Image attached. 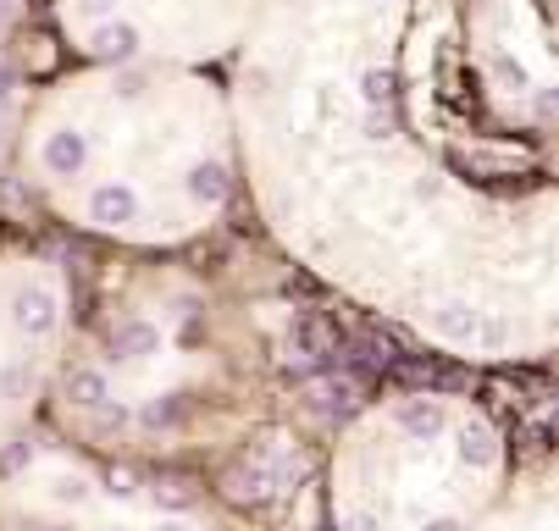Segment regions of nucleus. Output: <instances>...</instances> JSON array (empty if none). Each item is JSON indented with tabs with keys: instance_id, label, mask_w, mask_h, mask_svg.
<instances>
[{
	"instance_id": "7",
	"label": "nucleus",
	"mask_w": 559,
	"mask_h": 531,
	"mask_svg": "<svg viewBox=\"0 0 559 531\" xmlns=\"http://www.w3.org/2000/svg\"><path fill=\"white\" fill-rule=\"evenodd\" d=\"M454 460L471 465V471H488V465L499 460V443H493V432L482 421H465L460 432H454Z\"/></svg>"
},
{
	"instance_id": "25",
	"label": "nucleus",
	"mask_w": 559,
	"mask_h": 531,
	"mask_svg": "<svg viewBox=\"0 0 559 531\" xmlns=\"http://www.w3.org/2000/svg\"><path fill=\"white\" fill-rule=\"evenodd\" d=\"M161 531H194V526H178V520H172V526H161Z\"/></svg>"
},
{
	"instance_id": "10",
	"label": "nucleus",
	"mask_w": 559,
	"mask_h": 531,
	"mask_svg": "<svg viewBox=\"0 0 559 531\" xmlns=\"http://www.w3.org/2000/svg\"><path fill=\"white\" fill-rule=\"evenodd\" d=\"M67 399L78 404V410H100V404L111 399V382H106V371H95V366H78V371H67Z\"/></svg>"
},
{
	"instance_id": "14",
	"label": "nucleus",
	"mask_w": 559,
	"mask_h": 531,
	"mask_svg": "<svg viewBox=\"0 0 559 531\" xmlns=\"http://www.w3.org/2000/svg\"><path fill=\"white\" fill-rule=\"evenodd\" d=\"M388 89H393V78L382 67H371V72H360V100H366L371 111L382 106V100H388Z\"/></svg>"
},
{
	"instance_id": "20",
	"label": "nucleus",
	"mask_w": 559,
	"mask_h": 531,
	"mask_svg": "<svg viewBox=\"0 0 559 531\" xmlns=\"http://www.w3.org/2000/svg\"><path fill=\"white\" fill-rule=\"evenodd\" d=\"M78 12L95 17V23H111V17H117V0H78Z\"/></svg>"
},
{
	"instance_id": "22",
	"label": "nucleus",
	"mask_w": 559,
	"mask_h": 531,
	"mask_svg": "<svg viewBox=\"0 0 559 531\" xmlns=\"http://www.w3.org/2000/svg\"><path fill=\"white\" fill-rule=\"evenodd\" d=\"M421 531H460V520H449V515H438V520H427Z\"/></svg>"
},
{
	"instance_id": "17",
	"label": "nucleus",
	"mask_w": 559,
	"mask_h": 531,
	"mask_svg": "<svg viewBox=\"0 0 559 531\" xmlns=\"http://www.w3.org/2000/svg\"><path fill=\"white\" fill-rule=\"evenodd\" d=\"M106 493H111V498H133V493H139L133 471H106Z\"/></svg>"
},
{
	"instance_id": "13",
	"label": "nucleus",
	"mask_w": 559,
	"mask_h": 531,
	"mask_svg": "<svg viewBox=\"0 0 559 531\" xmlns=\"http://www.w3.org/2000/svg\"><path fill=\"white\" fill-rule=\"evenodd\" d=\"M139 421L150 426V432H155V426H178V421H183V404H178V399H150Z\"/></svg>"
},
{
	"instance_id": "16",
	"label": "nucleus",
	"mask_w": 559,
	"mask_h": 531,
	"mask_svg": "<svg viewBox=\"0 0 559 531\" xmlns=\"http://www.w3.org/2000/svg\"><path fill=\"white\" fill-rule=\"evenodd\" d=\"M28 460H34V449H28V443H12V449L0 454V471H6V476H17Z\"/></svg>"
},
{
	"instance_id": "15",
	"label": "nucleus",
	"mask_w": 559,
	"mask_h": 531,
	"mask_svg": "<svg viewBox=\"0 0 559 531\" xmlns=\"http://www.w3.org/2000/svg\"><path fill=\"white\" fill-rule=\"evenodd\" d=\"M50 493H56V504H72V509H78V504L89 498V482H84V476H61Z\"/></svg>"
},
{
	"instance_id": "24",
	"label": "nucleus",
	"mask_w": 559,
	"mask_h": 531,
	"mask_svg": "<svg viewBox=\"0 0 559 531\" xmlns=\"http://www.w3.org/2000/svg\"><path fill=\"white\" fill-rule=\"evenodd\" d=\"M349 531H371V520H366V515H355V520H349Z\"/></svg>"
},
{
	"instance_id": "4",
	"label": "nucleus",
	"mask_w": 559,
	"mask_h": 531,
	"mask_svg": "<svg viewBox=\"0 0 559 531\" xmlns=\"http://www.w3.org/2000/svg\"><path fill=\"white\" fill-rule=\"evenodd\" d=\"M393 421H399V432H405V437H416V443H432V437L449 426V415H443L438 399L416 393V399H399V404H393Z\"/></svg>"
},
{
	"instance_id": "23",
	"label": "nucleus",
	"mask_w": 559,
	"mask_h": 531,
	"mask_svg": "<svg viewBox=\"0 0 559 531\" xmlns=\"http://www.w3.org/2000/svg\"><path fill=\"white\" fill-rule=\"evenodd\" d=\"M12 95V67H0V100Z\"/></svg>"
},
{
	"instance_id": "18",
	"label": "nucleus",
	"mask_w": 559,
	"mask_h": 531,
	"mask_svg": "<svg viewBox=\"0 0 559 531\" xmlns=\"http://www.w3.org/2000/svg\"><path fill=\"white\" fill-rule=\"evenodd\" d=\"M95 421H100V426H128V421H133V415H128V404L106 399V404H100V410H95Z\"/></svg>"
},
{
	"instance_id": "21",
	"label": "nucleus",
	"mask_w": 559,
	"mask_h": 531,
	"mask_svg": "<svg viewBox=\"0 0 559 531\" xmlns=\"http://www.w3.org/2000/svg\"><path fill=\"white\" fill-rule=\"evenodd\" d=\"M155 504L161 509H189V487H155Z\"/></svg>"
},
{
	"instance_id": "6",
	"label": "nucleus",
	"mask_w": 559,
	"mask_h": 531,
	"mask_svg": "<svg viewBox=\"0 0 559 531\" xmlns=\"http://www.w3.org/2000/svg\"><path fill=\"white\" fill-rule=\"evenodd\" d=\"M283 338H288V354H299L305 366H322V360H333V338H327V327L316 316H294Z\"/></svg>"
},
{
	"instance_id": "19",
	"label": "nucleus",
	"mask_w": 559,
	"mask_h": 531,
	"mask_svg": "<svg viewBox=\"0 0 559 531\" xmlns=\"http://www.w3.org/2000/svg\"><path fill=\"white\" fill-rule=\"evenodd\" d=\"M23 388H28V366H6V371H0V393H6V399L23 393Z\"/></svg>"
},
{
	"instance_id": "26",
	"label": "nucleus",
	"mask_w": 559,
	"mask_h": 531,
	"mask_svg": "<svg viewBox=\"0 0 559 531\" xmlns=\"http://www.w3.org/2000/svg\"><path fill=\"white\" fill-rule=\"evenodd\" d=\"M111 531H117V526H111Z\"/></svg>"
},
{
	"instance_id": "9",
	"label": "nucleus",
	"mask_w": 559,
	"mask_h": 531,
	"mask_svg": "<svg viewBox=\"0 0 559 531\" xmlns=\"http://www.w3.org/2000/svg\"><path fill=\"white\" fill-rule=\"evenodd\" d=\"M89 50H95L100 61H128L133 50H139V28L133 23H100L95 39H89Z\"/></svg>"
},
{
	"instance_id": "1",
	"label": "nucleus",
	"mask_w": 559,
	"mask_h": 531,
	"mask_svg": "<svg viewBox=\"0 0 559 531\" xmlns=\"http://www.w3.org/2000/svg\"><path fill=\"white\" fill-rule=\"evenodd\" d=\"M432 327H438L443 338H454V343H499L504 338L499 321H482L471 305H438L432 310Z\"/></svg>"
},
{
	"instance_id": "5",
	"label": "nucleus",
	"mask_w": 559,
	"mask_h": 531,
	"mask_svg": "<svg viewBox=\"0 0 559 531\" xmlns=\"http://www.w3.org/2000/svg\"><path fill=\"white\" fill-rule=\"evenodd\" d=\"M133 216H139V194H133L128 183H100V189L89 194V222H100V227H128Z\"/></svg>"
},
{
	"instance_id": "12",
	"label": "nucleus",
	"mask_w": 559,
	"mask_h": 531,
	"mask_svg": "<svg viewBox=\"0 0 559 531\" xmlns=\"http://www.w3.org/2000/svg\"><path fill=\"white\" fill-rule=\"evenodd\" d=\"M189 194H194L200 205H222V200H227V166H222V161H200V166L189 172Z\"/></svg>"
},
{
	"instance_id": "2",
	"label": "nucleus",
	"mask_w": 559,
	"mask_h": 531,
	"mask_svg": "<svg viewBox=\"0 0 559 531\" xmlns=\"http://www.w3.org/2000/svg\"><path fill=\"white\" fill-rule=\"evenodd\" d=\"M12 321H17V332H28V338H45V332L56 327V288L28 283L23 294L12 299Z\"/></svg>"
},
{
	"instance_id": "11",
	"label": "nucleus",
	"mask_w": 559,
	"mask_h": 531,
	"mask_svg": "<svg viewBox=\"0 0 559 531\" xmlns=\"http://www.w3.org/2000/svg\"><path fill=\"white\" fill-rule=\"evenodd\" d=\"M355 399H360V382L355 377H327V382L310 388V410H316V415H344Z\"/></svg>"
},
{
	"instance_id": "3",
	"label": "nucleus",
	"mask_w": 559,
	"mask_h": 531,
	"mask_svg": "<svg viewBox=\"0 0 559 531\" xmlns=\"http://www.w3.org/2000/svg\"><path fill=\"white\" fill-rule=\"evenodd\" d=\"M39 161H45L50 177H78L84 161H89V139L72 133V128H56V133H45V144H39Z\"/></svg>"
},
{
	"instance_id": "8",
	"label": "nucleus",
	"mask_w": 559,
	"mask_h": 531,
	"mask_svg": "<svg viewBox=\"0 0 559 531\" xmlns=\"http://www.w3.org/2000/svg\"><path fill=\"white\" fill-rule=\"evenodd\" d=\"M161 349V327H150V321H122L117 332H111V354L117 360H144V354Z\"/></svg>"
}]
</instances>
